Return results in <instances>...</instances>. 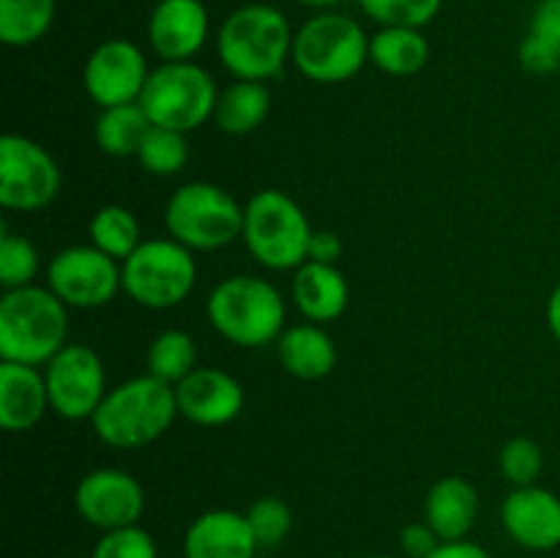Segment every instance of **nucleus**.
I'll list each match as a JSON object with an SVG mask.
<instances>
[{
	"instance_id": "nucleus-1",
	"label": "nucleus",
	"mask_w": 560,
	"mask_h": 558,
	"mask_svg": "<svg viewBox=\"0 0 560 558\" xmlns=\"http://www.w3.org/2000/svg\"><path fill=\"white\" fill-rule=\"evenodd\" d=\"M293 27L277 5L249 3L222 22L217 53L235 80L268 82L293 58Z\"/></svg>"
},
{
	"instance_id": "nucleus-2",
	"label": "nucleus",
	"mask_w": 560,
	"mask_h": 558,
	"mask_svg": "<svg viewBox=\"0 0 560 558\" xmlns=\"http://www.w3.org/2000/svg\"><path fill=\"white\" fill-rule=\"evenodd\" d=\"M178 414L175 386L153 375H137L104 394L93 414V432L113 449H142L159 441Z\"/></svg>"
},
{
	"instance_id": "nucleus-3",
	"label": "nucleus",
	"mask_w": 560,
	"mask_h": 558,
	"mask_svg": "<svg viewBox=\"0 0 560 558\" xmlns=\"http://www.w3.org/2000/svg\"><path fill=\"white\" fill-rule=\"evenodd\" d=\"M69 345V306L49 288L3 290L0 299V361L44 367Z\"/></svg>"
},
{
	"instance_id": "nucleus-4",
	"label": "nucleus",
	"mask_w": 560,
	"mask_h": 558,
	"mask_svg": "<svg viewBox=\"0 0 560 558\" xmlns=\"http://www.w3.org/2000/svg\"><path fill=\"white\" fill-rule=\"evenodd\" d=\"M206 315L213 332L238 348H262L282 337L284 306L277 284L255 274H233L211 290Z\"/></svg>"
},
{
	"instance_id": "nucleus-5",
	"label": "nucleus",
	"mask_w": 560,
	"mask_h": 558,
	"mask_svg": "<svg viewBox=\"0 0 560 558\" xmlns=\"http://www.w3.org/2000/svg\"><path fill=\"white\" fill-rule=\"evenodd\" d=\"M312 224L304 208L279 189H262L244 206V239L249 255L271 271H290L310 257Z\"/></svg>"
},
{
	"instance_id": "nucleus-6",
	"label": "nucleus",
	"mask_w": 560,
	"mask_h": 558,
	"mask_svg": "<svg viewBox=\"0 0 560 558\" xmlns=\"http://www.w3.org/2000/svg\"><path fill=\"white\" fill-rule=\"evenodd\" d=\"M370 38L353 16L320 11L295 31L290 60L312 82H348L370 63Z\"/></svg>"
},
{
	"instance_id": "nucleus-7",
	"label": "nucleus",
	"mask_w": 560,
	"mask_h": 558,
	"mask_svg": "<svg viewBox=\"0 0 560 558\" xmlns=\"http://www.w3.org/2000/svg\"><path fill=\"white\" fill-rule=\"evenodd\" d=\"M170 239L191 252H213L244 233V206L228 189L208 181L178 186L164 208Z\"/></svg>"
},
{
	"instance_id": "nucleus-8",
	"label": "nucleus",
	"mask_w": 560,
	"mask_h": 558,
	"mask_svg": "<svg viewBox=\"0 0 560 558\" xmlns=\"http://www.w3.org/2000/svg\"><path fill=\"white\" fill-rule=\"evenodd\" d=\"M124 293L145 310H173L184 304L197 282V260L175 239L142 241L124 263Z\"/></svg>"
},
{
	"instance_id": "nucleus-9",
	"label": "nucleus",
	"mask_w": 560,
	"mask_h": 558,
	"mask_svg": "<svg viewBox=\"0 0 560 558\" xmlns=\"http://www.w3.org/2000/svg\"><path fill=\"white\" fill-rule=\"evenodd\" d=\"M219 91L213 77L191 60H175L151 69L140 104L153 126L189 131L213 120Z\"/></svg>"
},
{
	"instance_id": "nucleus-10",
	"label": "nucleus",
	"mask_w": 560,
	"mask_h": 558,
	"mask_svg": "<svg viewBox=\"0 0 560 558\" xmlns=\"http://www.w3.org/2000/svg\"><path fill=\"white\" fill-rule=\"evenodd\" d=\"M60 167L42 142L22 135L0 137V206L5 211H42L58 197Z\"/></svg>"
},
{
	"instance_id": "nucleus-11",
	"label": "nucleus",
	"mask_w": 560,
	"mask_h": 558,
	"mask_svg": "<svg viewBox=\"0 0 560 558\" xmlns=\"http://www.w3.org/2000/svg\"><path fill=\"white\" fill-rule=\"evenodd\" d=\"M47 288L74 310H98L124 290L120 260L93 244L66 246L49 260Z\"/></svg>"
},
{
	"instance_id": "nucleus-12",
	"label": "nucleus",
	"mask_w": 560,
	"mask_h": 558,
	"mask_svg": "<svg viewBox=\"0 0 560 558\" xmlns=\"http://www.w3.org/2000/svg\"><path fill=\"white\" fill-rule=\"evenodd\" d=\"M49 408L66 421L93 419L107 388V372L93 348L69 342L44 364Z\"/></svg>"
},
{
	"instance_id": "nucleus-13",
	"label": "nucleus",
	"mask_w": 560,
	"mask_h": 558,
	"mask_svg": "<svg viewBox=\"0 0 560 558\" xmlns=\"http://www.w3.org/2000/svg\"><path fill=\"white\" fill-rule=\"evenodd\" d=\"M151 69L145 53L129 38H107L85 60L82 82L102 109L140 102Z\"/></svg>"
},
{
	"instance_id": "nucleus-14",
	"label": "nucleus",
	"mask_w": 560,
	"mask_h": 558,
	"mask_svg": "<svg viewBox=\"0 0 560 558\" xmlns=\"http://www.w3.org/2000/svg\"><path fill=\"white\" fill-rule=\"evenodd\" d=\"M74 509L98 531L126 528L145 512V490L129 470L96 468L77 481Z\"/></svg>"
},
{
	"instance_id": "nucleus-15",
	"label": "nucleus",
	"mask_w": 560,
	"mask_h": 558,
	"mask_svg": "<svg viewBox=\"0 0 560 558\" xmlns=\"http://www.w3.org/2000/svg\"><path fill=\"white\" fill-rule=\"evenodd\" d=\"M178 414L197 427H224L244 410L246 394L235 375L219 367H197L175 386Z\"/></svg>"
},
{
	"instance_id": "nucleus-16",
	"label": "nucleus",
	"mask_w": 560,
	"mask_h": 558,
	"mask_svg": "<svg viewBox=\"0 0 560 558\" xmlns=\"http://www.w3.org/2000/svg\"><path fill=\"white\" fill-rule=\"evenodd\" d=\"M501 523L525 550H556L560 547V498L539 485L514 487L503 498Z\"/></svg>"
},
{
	"instance_id": "nucleus-17",
	"label": "nucleus",
	"mask_w": 560,
	"mask_h": 558,
	"mask_svg": "<svg viewBox=\"0 0 560 558\" xmlns=\"http://www.w3.org/2000/svg\"><path fill=\"white\" fill-rule=\"evenodd\" d=\"M211 20L202 0H159L148 16V44L164 63L191 60L208 42Z\"/></svg>"
},
{
	"instance_id": "nucleus-18",
	"label": "nucleus",
	"mask_w": 560,
	"mask_h": 558,
	"mask_svg": "<svg viewBox=\"0 0 560 558\" xmlns=\"http://www.w3.org/2000/svg\"><path fill=\"white\" fill-rule=\"evenodd\" d=\"M257 550L249 520L235 509H208L184 534V558H255Z\"/></svg>"
},
{
	"instance_id": "nucleus-19",
	"label": "nucleus",
	"mask_w": 560,
	"mask_h": 558,
	"mask_svg": "<svg viewBox=\"0 0 560 558\" xmlns=\"http://www.w3.org/2000/svg\"><path fill=\"white\" fill-rule=\"evenodd\" d=\"M49 408L42 367L0 361V427L5 432H27Z\"/></svg>"
},
{
	"instance_id": "nucleus-20",
	"label": "nucleus",
	"mask_w": 560,
	"mask_h": 558,
	"mask_svg": "<svg viewBox=\"0 0 560 558\" xmlns=\"http://www.w3.org/2000/svg\"><path fill=\"white\" fill-rule=\"evenodd\" d=\"M293 301L310 323H331L350 304V284L337 266L306 260L295 268Z\"/></svg>"
},
{
	"instance_id": "nucleus-21",
	"label": "nucleus",
	"mask_w": 560,
	"mask_h": 558,
	"mask_svg": "<svg viewBox=\"0 0 560 558\" xmlns=\"http://www.w3.org/2000/svg\"><path fill=\"white\" fill-rule=\"evenodd\" d=\"M479 518V490L463 476H443L430 487L424 520L443 542H459L470 534Z\"/></svg>"
},
{
	"instance_id": "nucleus-22",
	"label": "nucleus",
	"mask_w": 560,
	"mask_h": 558,
	"mask_svg": "<svg viewBox=\"0 0 560 558\" xmlns=\"http://www.w3.org/2000/svg\"><path fill=\"white\" fill-rule=\"evenodd\" d=\"M277 353L284 372L299 381H323L337 367V345L320 323H299L284 328L277 339Z\"/></svg>"
},
{
	"instance_id": "nucleus-23",
	"label": "nucleus",
	"mask_w": 560,
	"mask_h": 558,
	"mask_svg": "<svg viewBox=\"0 0 560 558\" xmlns=\"http://www.w3.org/2000/svg\"><path fill=\"white\" fill-rule=\"evenodd\" d=\"M268 113H271V93H268L266 82L235 80L233 85H228L219 93L217 109H213V124L224 135L241 137L260 129L266 124Z\"/></svg>"
},
{
	"instance_id": "nucleus-24",
	"label": "nucleus",
	"mask_w": 560,
	"mask_h": 558,
	"mask_svg": "<svg viewBox=\"0 0 560 558\" xmlns=\"http://www.w3.org/2000/svg\"><path fill=\"white\" fill-rule=\"evenodd\" d=\"M370 60L392 77H410L430 60V42L421 27H381L370 38Z\"/></svg>"
},
{
	"instance_id": "nucleus-25",
	"label": "nucleus",
	"mask_w": 560,
	"mask_h": 558,
	"mask_svg": "<svg viewBox=\"0 0 560 558\" xmlns=\"http://www.w3.org/2000/svg\"><path fill=\"white\" fill-rule=\"evenodd\" d=\"M151 118L145 115L140 102L118 104V107L102 109L96 120V146L107 156L126 159L137 156L142 140L151 131Z\"/></svg>"
},
{
	"instance_id": "nucleus-26",
	"label": "nucleus",
	"mask_w": 560,
	"mask_h": 558,
	"mask_svg": "<svg viewBox=\"0 0 560 558\" xmlns=\"http://www.w3.org/2000/svg\"><path fill=\"white\" fill-rule=\"evenodd\" d=\"M55 22V0H0V42L31 47L42 42Z\"/></svg>"
},
{
	"instance_id": "nucleus-27",
	"label": "nucleus",
	"mask_w": 560,
	"mask_h": 558,
	"mask_svg": "<svg viewBox=\"0 0 560 558\" xmlns=\"http://www.w3.org/2000/svg\"><path fill=\"white\" fill-rule=\"evenodd\" d=\"M148 375L159 377V381L178 386L186 375L197 370V342L191 334L180 332V328H167V332L156 334L148 345L145 356Z\"/></svg>"
},
{
	"instance_id": "nucleus-28",
	"label": "nucleus",
	"mask_w": 560,
	"mask_h": 558,
	"mask_svg": "<svg viewBox=\"0 0 560 558\" xmlns=\"http://www.w3.org/2000/svg\"><path fill=\"white\" fill-rule=\"evenodd\" d=\"M88 235H91V244L96 249H102L104 255L115 257L120 263L142 244L140 222H137V217L126 206L98 208L93 213L91 224H88Z\"/></svg>"
},
{
	"instance_id": "nucleus-29",
	"label": "nucleus",
	"mask_w": 560,
	"mask_h": 558,
	"mask_svg": "<svg viewBox=\"0 0 560 558\" xmlns=\"http://www.w3.org/2000/svg\"><path fill=\"white\" fill-rule=\"evenodd\" d=\"M137 162L145 173L167 178V175L180 173L189 162V142L184 131L164 129V126H151V131L142 140L137 151Z\"/></svg>"
},
{
	"instance_id": "nucleus-30",
	"label": "nucleus",
	"mask_w": 560,
	"mask_h": 558,
	"mask_svg": "<svg viewBox=\"0 0 560 558\" xmlns=\"http://www.w3.org/2000/svg\"><path fill=\"white\" fill-rule=\"evenodd\" d=\"M38 271H42V260H38L36 246L25 235H0V284H3V290L36 284Z\"/></svg>"
},
{
	"instance_id": "nucleus-31",
	"label": "nucleus",
	"mask_w": 560,
	"mask_h": 558,
	"mask_svg": "<svg viewBox=\"0 0 560 558\" xmlns=\"http://www.w3.org/2000/svg\"><path fill=\"white\" fill-rule=\"evenodd\" d=\"M359 5L383 27H424L441 14L443 0H359Z\"/></svg>"
},
{
	"instance_id": "nucleus-32",
	"label": "nucleus",
	"mask_w": 560,
	"mask_h": 558,
	"mask_svg": "<svg viewBox=\"0 0 560 558\" xmlns=\"http://www.w3.org/2000/svg\"><path fill=\"white\" fill-rule=\"evenodd\" d=\"M498 465H501V474L514 487H528L536 485V479L545 470V452L530 438H512V441L503 443L501 454H498Z\"/></svg>"
},
{
	"instance_id": "nucleus-33",
	"label": "nucleus",
	"mask_w": 560,
	"mask_h": 558,
	"mask_svg": "<svg viewBox=\"0 0 560 558\" xmlns=\"http://www.w3.org/2000/svg\"><path fill=\"white\" fill-rule=\"evenodd\" d=\"M246 520H249L260 547H277L279 542L288 539L290 528H293V512L277 496L257 498L246 512Z\"/></svg>"
},
{
	"instance_id": "nucleus-34",
	"label": "nucleus",
	"mask_w": 560,
	"mask_h": 558,
	"mask_svg": "<svg viewBox=\"0 0 560 558\" xmlns=\"http://www.w3.org/2000/svg\"><path fill=\"white\" fill-rule=\"evenodd\" d=\"M91 558H159L156 542L140 525L104 531Z\"/></svg>"
},
{
	"instance_id": "nucleus-35",
	"label": "nucleus",
	"mask_w": 560,
	"mask_h": 558,
	"mask_svg": "<svg viewBox=\"0 0 560 558\" xmlns=\"http://www.w3.org/2000/svg\"><path fill=\"white\" fill-rule=\"evenodd\" d=\"M517 58L523 69L530 71V74H556L560 69V47L547 42V38L536 36V33H528L520 42Z\"/></svg>"
},
{
	"instance_id": "nucleus-36",
	"label": "nucleus",
	"mask_w": 560,
	"mask_h": 558,
	"mask_svg": "<svg viewBox=\"0 0 560 558\" xmlns=\"http://www.w3.org/2000/svg\"><path fill=\"white\" fill-rule=\"evenodd\" d=\"M443 545L441 536L435 534L427 520H419V523H408L399 534V547L408 558H430L438 547Z\"/></svg>"
},
{
	"instance_id": "nucleus-37",
	"label": "nucleus",
	"mask_w": 560,
	"mask_h": 558,
	"mask_svg": "<svg viewBox=\"0 0 560 558\" xmlns=\"http://www.w3.org/2000/svg\"><path fill=\"white\" fill-rule=\"evenodd\" d=\"M530 33L560 47V0H539L530 16Z\"/></svg>"
},
{
	"instance_id": "nucleus-38",
	"label": "nucleus",
	"mask_w": 560,
	"mask_h": 558,
	"mask_svg": "<svg viewBox=\"0 0 560 558\" xmlns=\"http://www.w3.org/2000/svg\"><path fill=\"white\" fill-rule=\"evenodd\" d=\"M345 244L337 233L331 230H315L310 241V257L312 263H326V266H337L339 257H342Z\"/></svg>"
},
{
	"instance_id": "nucleus-39",
	"label": "nucleus",
	"mask_w": 560,
	"mask_h": 558,
	"mask_svg": "<svg viewBox=\"0 0 560 558\" xmlns=\"http://www.w3.org/2000/svg\"><path fill=\"white\" fill-rule=\"evenodd\" d=\"M430 558H495L490 550H485L481 545L468 539H459V542H443Z\"/></svg>"
},
{
	"instance_id": "nucleus-40",
	"label": "nucleus",
	"mask_w": 560,
	"mask_h": 558,
	"mask_svg": "<svg viewBox=\"0 0 560 558\" xmlns=\"http://www.w3.org/2000/svg\"><path fill=\"white\" fill-rule=\"evenodd\" d=\"M547 326H550L552 337L560 342V282L550 293V301H547Z\"/></svg>"
},
{
	"instance_id": "nucleus-41",
	"label": "nucleus",
	"mask_w": 560,
	"mask_h": 558,
	"mask_svg": "<svg viewBox=\"0 0 560 558\" xmlns=\"http://www.w3.org/2000/svg\"><path fill=\"white\" fill-rule=\"evenodd\" d=\"M299 3L310 5V9H317V11H326V9H331V5H339L342 0H299Z\"/></svg>"
},
{
	"instance_id": "nucleus-42",
	"label": "nucleus",
	"mask_w": 560,
	"mask_h": 558,
	"mask_svg": "<svg viewBox=\"0 0 560 558\" xmlns=\"http://www.w3.org/2000/svg\"><path fill=\"white\" fill-rule=\"evenodd\" d=\"M372 558H394V556H388V553H377V556H372Z\"/></svg>"
}]
</instances>
